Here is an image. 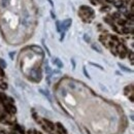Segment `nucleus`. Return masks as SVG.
Returning <instances> with one entry per match:
<instances>
[{
  "instance_id": "f257e3e1",
  "label": "nucleus",
  "mask_w": 134,
  "mask_h": 134,
  "mask_svg": "<svg viewBox=\"0 0 134 134\" xmlns=\"http://www.w3.org/2000/svg\"><path fill=\"white\" fill-rule=\"evenodd\" d=\"M70 26H71V19H67V20H65V21L62 23V27H61V28H62V30L65 31V30H67Z\"/></svg>"
},
{
  "instance_id": "f03ea898",
  "label": "nucleus",
  "mask_w": 134,
  "mask_h": 134,
  "mask_svg": "<svg viewBox=\"0 0 134 134\" xmlns=\"http://www.w3.org/2000/svg\"><path fill=\"white\" fill-rule=\"evenodd\" d=\"M54 63L57 65V66L59 67V68H61V67H63V63L60 61V59H58V58H56V59H54Z\"/></svg>"
},
{
  "instance_id": "7ed1b4c3",
  "label": "nucleus",
  "mask_w": 134,
  "mask_h": 134,
  "mask_svg": "<svg viewBox=\"0 0 134 134\" xmlns=\"http://www.w3.org/2000/svg\"><path fill=\"white\" fill-rule=\"evenodd\" d=\"M119 67H120L121 69H123L124 71H127V72H132V70H130V69H129V68H127V67L123 66L122 64H119Z\"/></svg>"
},
{
  "instance_id": "20e7f679",
  "label": "nucleus",
  "mask_w": 134,
  "mask_h": 134,
  "mask_svg": "<svg viewBox=\"0 0 134 134\" xmlns=\"http://www.w3.org/2000/svg\"><path fill=\"white\" fill-rule=\"evenodd\" d=\"M92 48H93V50L97 51L98 53H101V49H99L98 46H96V44H92Z\"/></svg>"
},
{
  "instance_id": "39448f33",
  "label": "nucleus",
  "mask_w": 134,
  "mask_h": 134,
  "mask_svg": "<svg viewBox=\"0 0 134 134\" xmlns=\"http://www.w3.org/2000/svg\"><path fill=\"white\" fill-rule=\"evenodd\" d=\"M57 126H58V127H59V128L61 129V131H62V132L66 133V131H65V128H64V127H63V126H62V125H61L60 123H58V124H57Z\"/></svg>"
},
{
  "instance_id": "423d86ee",
  "label": "nucleus",
  "mask_w": 134,
  "mask_h": 134,
  "mask_svg": "<svg viewBox=\"0 0 134 134\" xmlns=\"http://www.w3.org/2000/svg\"><path fill=\"white\" fill-rule=\"evenodd\" d=\"M46 124H47V125H48V126L50 127L51 129H54V128H55V126H54V125H53V124L51 123L50 121H46Z\"/></svg>"
},
{
  "instance_id": "0eeeda50",
  "label": "nucleus",
  "mask_w": 134,
  "mask_h": 134,
  "mask_svg": "<svg viewBox=\"0 0 134 134\" xmlns=\"http://www.w3.org/2000/svg\"><path fill=\"white\" fill-rule=\"evenodd\" d=\"M46 71H47V73H48V74H51V72H52V70H51L50 66L48 65V63L46 64Z\"/></svg>"
},
{
  "instance_id": "6e6552de",
  "label": "nucleus",
  "mask_w": 134,
  "mask_h": 134,
  "mask_svg": "<svg viewBox=\"0 0 134 134\" xmlns=\"http://www.w3.org/2000/svg\"><path fill=\"white\" fill-rule=\"evenodd\" d=\"M0 65L2 68H5L6 67V63H5V61L4 60H0Z\"/></svg>"
},
{
  "instance_id": "1a4fd4ad",
  "label": "nucleus",
  "mask_w": 134,
  "mask_h": 134,
  "mask_svg": "<svg viewBox=\"0 0 134 134\" xmlns=\"http://www.w3.org/2000/svg\"><path fill=\"white\" fill-rule=\"evenodd\" d=\"M0 98L2 99V101L6 100V96H5L4 94H2V93H0Z\"/></svg>"
},
{
  "instance_id": "9d476101",
  "label": "nucleus",
  "mask_w": 134,
  "mask_h": 134,
  "mask_svg": "<svg viewBox=\"0 0 134 134\" xmlns=\"http://www.w3.org/2000/svg\"><path fill=\"white\" fill-rule=\"evenodd\" d=\"M57 30L60 32L61 31V28H60V22H57Z\"/></svg>"
},
{
  "instance_id": "9b49d317",
  "label": "nucleus",
  "mask_w": 134,
  "mask_h": 134,
  "mask_svg": "<svg viewBox=\"0 0 134 134\" xmlns=\"http://www.w3.org/2000/svg\"><path fill=\"white\" fill-rule=\"evenodd\" d=\"M85 40H86L87 42H89V41H90V37H89L87 34H85Z\"/></svg>"
},
{
  "instance_id": "f8f14e48",
  "label": "nucleus",
  "mask_w": 134,
  "mask_h": 134,
  "mask_svg": "<svg viewBox=\"0 0 134 134\" xmlns=\"http://www.w3.org/2000/svg\"><path fill=\"white\" fill-rule=\"evenodd\" d=\"M91 65H93V66H96V67H98L99 69H102V67L100 66V65H98V64H95V63H90Z\"/></svg>"
},
{
  "instance_id": "ddd939ff",
  "label": "nucleus",
  "mask_w": 134,
  "mask_h": 134,
  "mask_svg": "<svg viewBox=\"0 0 134 134\" xmlns=\"http://www.w3.org/2000/svg\"><path fill=\"white\" fill-rule=\"evenodd\" d=\"M0 88H1V89H6V88H7V85H6V84H2L1 86H0Z\"/></svg>"
},
{
  "instance_id": "4468645a",
  "label": "nucleus",
  "mask_w": 134,
  "mask_h": 134,
  "mask_svg": "<svg viewBox=\"0 0 134 134\" xmlns=\"http://www.w3.org/2000/svg\"><path fill=\"white\" fill-rule=\"evenodd\" d=\"M84 72H85V75H86L87 77H90V76H89V74H88V73H87V71H86V68H84Z\"/></svg>"
}]
</instances>
